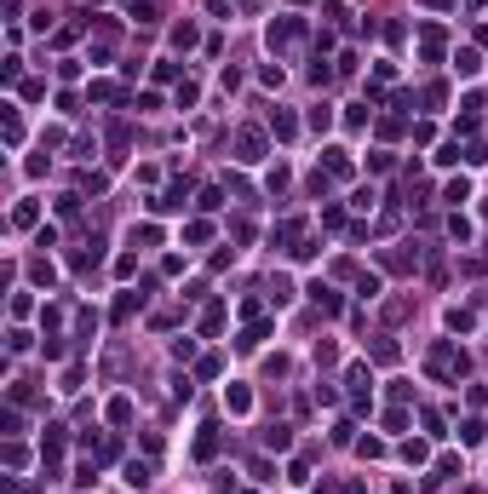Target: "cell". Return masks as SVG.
<instances>
[{
  "instance_id": "obj_30",
  "label": "cell",
  "mask_w": 488,
  "mask_h": 494,
  "mask_svg": "<svg viewBox=\"0 0 488 494\" xmlns=\"http://www.w3.org/2000/svg\"><path fill=\"white\" fill-rule=\"evenodd\" d=\"M270 305H293V282H287V276L270 282Z\"/></svg>"
},
{
  "instance_id": "obj_14",
  "label": "cell",
  "mask_w": 488,
  "mask_h": 494,
  "mask_svg": "<svg viewBox=\"0 0 488 494\" xmlns=\"http://www.w3.org/2000/svg\"><path fill=\"white\" fill-rule=\"evenodd\" d=\"M442 322H448V334H471V328H477V317H471V310H460V305H454Z\"/></svg>"
},
{
  "instance_id": "obj_23",
  "label": "cell",
  "mask_w": 488,
  "mask_h": 494,
  "mask_svg": "<svg viewBox=\"0 0 488 494\" xmlns=\"http://www.w3.org/2000/svg\"><path fill=\"white\" fill-rule=\"evenodd\" d=\"M345 127L362 132V127H368V104H345Z\"/></svg>"
},
{
  "instance_id": "obj_3",
  "label": "cell",
  "mask_w": 488,
  "mask_h": 494,
  "mask_svg": "<svg viewBox=\"0 0 488 494\" xmlns=\"http://www.w3.org/2000/svg\"><path fill=\"white\" fill-rule=\"evenodd\" d=\"M236 161H242V167H258V161H264V132H258V127H242V132H236Z\"/></svg>"
},
{
  "instance_id": "obj_25",
  "label": "cell",
  "mask_w": 488,
  "mask_h": 494,
  "mask_svg": "<svg viewBox=\"0 0 488 494\" xmlns=\"http://www.w3.org/2000/svg\"><path fill=\"white\" fill-rule=\"evenodd\" d=\"M368 351H374V363H385V368H391V363H396V339H374V345H368Z\"/></svg>"
},
{
  "instance_id": "obj_10",
  "label": "cell",
  "mask_w": 488,
  "mask_h": 494,
  "mask_svg": "<svg viewBox=\"0 0 488 494\" xmlns=\"http://www.w3.org/2000/svg\"><path fill=\"white\" fill-rule=\"evenodd\" d=\"M218 454V425H201V437H196V460H213Z\"/></svg>"
},
{
  "instance_id": "obj_7",
  "label": "cell",
  "mask_w": 488,
  "mask_h": 494,
  "mask_svg": "<svg viewBox=\"0 0 488 494\" xmlns=\"http://www.w3.org/2000/svg\"><path fill=\"white\" fill-rule=\"evenodd\" d=\"M264 339H270V322H247V328H242V339H236V351H258Z\"/></svg>"
},
{
  "instance_id": "obj_35",
  "label": "cell",
  "mask_w": 488,
  "mask_h": 494,
  "mask_svg": "<svg viewBox=\"0 0 488 494\" xmlns=\"http://www.w3.org/2000/svg\"><path fill=\"white\" fill-rule=\"evenodd\" d=\"M448 236H454V242H471V218H465V213L448 218Z\"/></svg>"
},
{
  "instance_id": "obj_11",
  "label": "cell",
  "mask_w": 488,
  "mask_h": 494,
  "mask_svg": "<svg viewBox=\"0 0 488 494\" xmlns=\"http://www.w3.org/2000/svg\"><path fill=\"white\" fill-rule=\"evenodd\" d=\"M454 69H460L465 81H471V75H482V52H477V47H465V52L454 58Z\"/></svg>"
},
{
  "instance_id": "obj_32",
  "label": "cell",
  "mask_w": 488,
  "mask_h": 494,
  "mask_svg": "<svg viewBox=\"0 0 488 494\" xmlns=\"http://www.w3.org/2000/svg\"><path fill=\"white\" fill-rule=\"evenodd\" d=\"M225 328V305H207V317H201V334H218Z\"/></svg>"
},
{
  "instance_id": "obj_9",
  "label": "cell",
  "mask_w": 488,
  "mask_h": 494,
  "mask_svg": "<svg viewBox=\"0 0 488 494\" xmlns=\"http://www.w3.org/2000/svg\"><path fill=\"white\" fill-rule=\"evenodd\" d=\"M419 58H442V29H419Z\"/></svg>"
},
{
  "instance_id": "obj_8",
  "label": "cell",
  "mask_w": 488,
  "mask_h": 494,
  "mask_svg": "<svg viewBox=\"0 0 488 494\" xmlns=\"http://www.w3.org/2000/svg\"><path fill=\"white\" fill-rule=\"evenodd\" d=\"M150 477H155V471H150L144 460H126V477H121V483H126V488H138V494H144V488H150Z\"/></svg>"
},
{
  "instance_id": "obj_1",
  "label": "cell",
  "mask_w": 488,
  "mask_h": 494,
  "mask_svg": "<svg viewBox=\"0 0 488 494\" xmlns=\"http://www.w3.org/2000/svg\"><path fill=\"white\" fill-rule=\"evenodd\" d=\"M425 368H431L436 380H460V374L471 368V356H465V351H454V339H442V345H431V356H425Z\"/></svg>"
},
{
  "instance_id": "obj_18",
  "label": "cell",
  "mask_w": 488,
  "mask_h": 494,
  "mask_svg": "<svg viewBox=\"0 0 488 494\" xmlns=\"http://www.w3.org/2000/svg\"><path fill=\"white\" fill-rule=\"evenodd\" d=\"M460 161H465V167H488V144H482V139H471V144L460 150Z\"/></svg>"
},
{
  "instance_id": "obj_24",
  "label": "cell",
  "mask_w": 488,
  "mask_h": 494,
  "mask_svg": "<svg viewBox=\"0 0 488 494\" xmlns=\"http://www.w3.org/2000/svg\"><path fill=\"white\" fill-rule=\"evenodd\" d=\"M207 236H213V224H207V218H190V224H184V242H196V247H201Z\"/></svg>"
},
{
  "instance_id": "obj_12",
  "label": "cell",
  "mask_w": 488,
  "mask_h": 494,
  "mask_svg": "<svg viewBox=\"0 0 488 494\" xmlns=\"http://www.w3.org/2000/svg\"><path fill=\"white\" fill-rule=\"evenodd\" d=\"M442 201L465 207V201H471V178H448V190H442Z\"/></svg>"
},
{
  "instance_id": "obj_4",
  "label": "cell",
  "mask_w": 488,
  "mask_h": 494,
  "mask_svg": "<svg viewBox=\"0 0 488 494\" xmlns=\"http://www.w3.org/2000/svg\"><path fill=\"white\" fill-rule=\"evenodd\" d=\"M184 207H190V190H184V184H172L167 196H155V201H150V213H184Z\"/></svg>"
},
{
  "instance_id": "obj_5",
  "label": "cell",
  "mask_w": 488,
  "mask_h": 494,
  "mask_svg": "<svg viewBox=\"0 0 488 494\" xmlns=\"http://www.w3.org/2000/svg\"><path fill=\"white\" fill-rule=\"evenodd\" d=\"M258 442H264V454H287V448H293V425H270Z\"/></svg>"
},
{
  "instance_id": "obj_20",
  "label": "cell",
  "mask_w": 488,
  "mask_h": 494,
  "mask_svg": "<svg viewBox=\"0 0 488 494\" xmlns=\"http://www.w3.org/2000/svg\"><path fill=\"white\" fill-rule=\"evenodd\" d=\"M379 425H385L391 437H403V431H408V408H403V402H396V408H391V414H385Z\"/></svg>"
},
{
  "instance_id": "obj_43",
  "label": "cell",
  "mask_w": 488,
  "mask_h": 494,
  "mask_svg": "<svg viewBox=\"0 0 488 494\" xmlns=\"http://www.w3.org/2000/svg\"><path fill=\"white\" fill-rule=\"evenodd\" d=\"M225 6H230V0H207V12H225Z\"/></svg>"
},
{
  "instance_id": "obj_33",
  "label": "cell",
  "mask_w": 488,
  "mask_h": 494,
  "mask_svg": "<svg viewBox=\"0 0 488 494\" xmlns=\"http://www.w3.org/2000/svg\"><path fill=\"white\" fill-rule=\"evenodd\" d=\"M196 98H201V93H196V81H184L179 93H172V104H179V110H196Z\"/></svg>"
},
{
  "instance_id": "obj_2",
  "label": "cell",
  "mask_w": 488,
  "mask_h": 494,
  "mask_svg": "<svg viewBox=\"0 0 488 494\" xmlns=\"http://www.w3.org/2000/svg\"><path fill=\"white\" fill-rule=\"evenodd\" d=\"M264 35H270L276 52H287V47H299V40H304V18H270V29H264Z\"/></svg>"
},
{
  "instance_id": "obj_27",
  "label": "cell",
  "mask_w": 488,
  "mask_h": 494,
  "mask_svg": "<svg viewBox=\"0 0 488 494\" xmlns=\"http://www.w3.org/2000/svg\"><path fill=\"white\" fill-rule=\"evenodd\" d=\"M35 218H40V207H35V201H18V207H12V224H23V230H29Z\"/></svg>"
},
{
  "instance_id": "obj_38",
  "label": "cell",
  "mask_w": 488,
  "mask_h": 494,
  "mask_svg": "<svg viewBox=\"0 0 488 494\" xmlns=\"http://www.w3.org/2000/svg\"><path fill=\"white\" fill-rule=\"evenodd\" d=\"M93 98H98V104H115V98H121V86H109V81H93Z\"/></svg>"
},
{
  "instance_id": "obj_41",
  "label": "cell",
  "mask_w": 488,
  "mask_h": 494,
  "mask_svg": "<svg viewBox=\"0 0 488 494\" xmlns=\"http://www.w3.org/2000/svg\"><path fill=\"white\" fill-rule=\"evenodd\" d=\"M132 18H138V23H155V0H132Z\"/></svg>"
},
{
  "instance_id": "obj_15",
  "label": "cell",
  "mask_w": 488,
  "mask_h": 494,
  "mask_svg": "<svg viewBox=\"0 0 488 494\" xmlns=\"http://www.w3.org/2000/svg\"><path fill=\"white\" fill-rule=\"evenodd\" d=\"M448 477H460V460H454V454H442V460L431 466V477H425V483H448Z\"/></svg>"
},
{
  "instance_id": "obj_6",
  "label": "cell",
  "mask_w": 488,
  "mask_h": 494,
  "mask_svg": "<svg viewBox=\"0 0 488 494\" xmlns=\"http://www.w3.org/2000/svg\"><path fill=\"white\" fill-rule=\"evenodd\" d=\"M304 293H310V305H316V310H322V317H333V310H339V293H333L328 282H310Z\"/></svg>"
},
{
  "instance_id": "obj_39",
  "label": "cell",
  "mask_w": 488,
  "mask_h": 494,
  "mask_svg": "<svg viewBox=\"0 0 488 494\" xmlns=\"http://www.w3.org/2000/svg\"><path fill=\"white\" fill-rule=\"evenodd\" d=\"M403 460H414V466H419V460H431V448L414 437V442H403Z\"/></svg>"
},
{
  "instance_id": "obj_34",
  "label": "cell",
  "mask_w": 488,
  "mask_h": 494,
  "mask_svg": "<svg viewBox=\"0 0 488 494\" xmlns=\"http://www.w3.org/2000/svg\"><path fill=\"white\" fill-rule=\"evenodd\" d=\"M357 454H362V460H379L385 442H379V437H357Z\"/></svg>"
},
{
  "instance_id": "obj_26",
  "label": "cell",
  "mask_w": 488,
  "mask_h": 494,
  "mask_svg": "<svg viewBox=\"0 0 488 494\" xmlns=\"http://www.w3.org/2000/svg\"><path fill=\"white\" fill-rule=\"evenodd\" d=\"M196 207H201V213H218V207H225V190H218V184H207V190H201V201H196Z\"/></svg>"
},
{
  "instance_id": "obj_17",
  "label": "cell",
  "mask_w": 488,
  "mask_h": 494,
  "mask_svg": "<svg viewBox=\"0 0 488 494\" xmlns=\"http://www.w3.org/2000/svg\"><path fill=\"white\" fill-rule=\"evenodd\" d=\"M225 402H230V414H247V408H253V391H247V385H230Z\"/></svg>"
},
{
  "instance_id": "obj_21",
  "label": "cell",
  "mask_w": 488,
  "mask_h": 494,
  "mask_svg": "<svg viewBox=\"0 0 488 494\" xmlns=\"http://www.w3.org/2000/svg\"><path fill=\"white\" fill-rule=\"evenodd\" d=\"M304 127H310V132H328V127H333V110H328V104H316V110L304 115Z\"/></svg>"
},
{
  "instance_id": "obj_40",
  "label": "cell",
  "mask_w": 488,
  "mask_h": 494,
  "mask_svg": "<svg viewBox=\"0 0 488 494\" xmlns=\"http://www.w3.org/2000/svg\"><path fill=\"white\" fill-rule=\"evenodd\" d=\"M109 420H115V425H126V420H132V402H126V396H115V402H109Z\"/></svg>"
},
{
  "instance_id": "obj_28",
  "label": "cell",
  "mask_w": 488,
  "mask_h": 494,
  "mask_svg": "<svg viewBox=\"0 0 488 494\" xmlns=\"http://www.w3.org/2000/svg\"><path fill=\"white\" fill-rule=\"evenodd\" d=\"M138 242H144V247H155V242H161V230H155V224H132V247H138Z\"/></svg>"
},
{
  "instance_id": "obj_29",
  "label": "cell",
  "mask_w": 488,
  "mask_h": 494,
  "mask_svg": "<svg viewBox=\"0 0 488 494\" xmlns=\"http://www.w3.org/2000/svg\"><path fill=\"white\" fill-rule=\"evenodd\" d=\"M357 293H362V299H379V293H385V282L368 271V276H357Z\"/></svg>"
},
{
  "instance_id": "obj_22",
  "label": "cell",
  "mask_w": 488,
  "mask_h": 494,
  "mask_svg": "<svg viewBox=\"0 0 488 494\" xmlns=\"http://www.w3.org/2000/svg\"><path fill=\"white\" fill-rule=\"evenodd\" d=\"M482 437H488V425H482V420H465V425H460V442H465V448H477Z\"/></svg>"
},
{
  "instance_id": "obj_37",
  "label": "cell",
  "mask_w": 488,
  "mask_h": 494,
  "mask_svg": "<svg viewBox=\"0 0 488 494\" xmlns=\"http://www.w3.org/2000/svg\"><path fill=\"white\" fill-rule=\"evenodd\" d=\"M322 494H368V483H362V477H350V483H328Z\"/></svg>"
},
{
  "instance_id": "obj_31",
  "label": "cell",
  "mask_w": 488,
  "mask_h": 494,
  "mask_svg": "<svg viewBox=\"0 0 488 494\" xmlns=\"http://www.w3.org/2000/svg\"><path fill=\"white\" fill-rule=\"evenodd\" d=\"M172 47L190 52V47H196V23H179V29H172Z\"/></svg>"
},
{
  "instance_id": "obj_19",
  "label": "cell",
  "mask_w": 488,
  "mask_h": 494,
  "mask_svg": "<svg viewBox=\"0 0 488 494\" xmlns=\"http://www.w3.org/2000/svg\"><path fill=\"white\" fill-rule=\"evenodd\" d=\"M328 155V178H350V155L345 150H322Z\"/></svg>"
},
{
  "instance_id": "obj_42",
  "label": "cell",
  "mask_w": 488,
  "mask_h": 494,
  "mask_svg": "<svg viewBox=\"0 0 488 494\" xmlns=\"http://www.w3.org/2000/svg\"><path fill=\"white\" fill-rule=\"evenodd\" d=\"M258 81H264V86H282L287 75H282V64H264V69H258Z\"/></svg>"
},
{
  "instance_id": "obj_36",
  "label": "cell",
  "mask_w": 488,
  "mask_h": 494,
  "mask_svg": "<svg viewBox=\"0 0 488 494\" xmlns=\"http://www.w3.org/2000/svg\"><path fill=\"white\" fill-rule=\"evenodd\" d=\"M0 431H6V437H23V414L6 408V414H0Z\"/></svg>"
},
{
  "instance_id": "obj_13",
  "label": "cell",
  "mask_w": 488,
  "mask_h": 494,
  "mask_svg": "<svg viewBox=\"0 0 488 494\" xmlns=\"http://www.w3.org/2000/svg\"><path fill=\"white\" fill-rule=\"evenodd\" d=\"M144 299H150V293H121V299H115V322H126L132 310H144Z\"/></svg>"
},
{
  "instance_id": "obj_16",
  "label": "cell",
  "mask_w": 488,
  "mask_h": 494,
  "mask_svg": "<svg viewBox=\"0 0 488 494\" xmlns=\"http://www.w3.org/2000/svg\"><path fill=\"white\" fill-rule=\"evenodd\" d=\"M270 132H276V139H299V121H293L287 110H276V115H270Z\"/></svg>"
}]
</instances>
